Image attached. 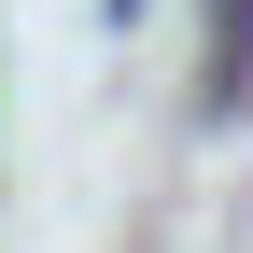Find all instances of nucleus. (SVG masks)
<instances>
[{
  "instance_id": "f257e3e1",
  "label": "nucleus",
  "mask_w": 253,
  "mask_h": 253,
  "mask_svg": "<svg viewBox=\"0 0 253 253\" xmlns=\"http://www.w3.org/2000/svg\"><path fill=\"white\" fill-rule=\"evenodd\" d=\"M197 113L239 126L253 113V0H211V42H197Z\"/></svg>"
}]
</instances>
